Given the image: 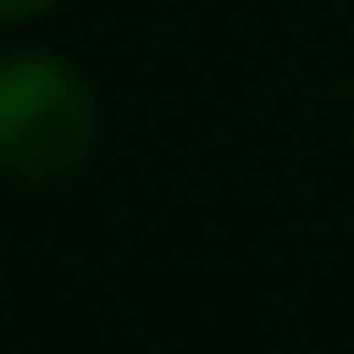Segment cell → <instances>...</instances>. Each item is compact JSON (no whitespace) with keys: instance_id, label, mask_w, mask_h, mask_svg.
I'll return each instance as SVG.
<instances>
[{"instance_id":"7a4b0ae2","label":"cell","mask_w":354,"mask_h":354,"mask_svg":"<svg viewBox=\"0 0 354 354\" xmlns=\"http://www.w3.org/2000/svg\"><path fill=\"white\" fill-rule=\"evenodd\" d=\"M50 0H0V19H25V12H44Z\"/></svg>"},{"instance_id":"6da1fadb","label":"cell","mask_w":354,"mask_h":354,"mask_svg":"<svg viewBox=\"0 0 354 354\" xmlns=\"http://www.w3.org/2000/svg\"><path fill=\"white\" fill-rule=\"evenodd\" d=\"M93 143V93L56 56L0 62V168L19 180L68 174Z\"/></svg>"}]
</instances>
